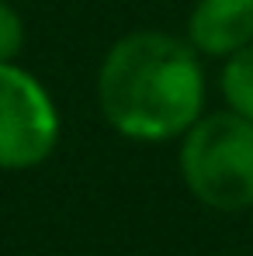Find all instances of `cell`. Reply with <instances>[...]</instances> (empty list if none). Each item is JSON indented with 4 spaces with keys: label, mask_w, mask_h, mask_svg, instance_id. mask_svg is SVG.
Instances as JSON below:
<instances>
[{
    "label": "cell",
    "mask_w": 253,
    "mask_h": 256,
    "mask_svg": "<svg viewBox=\"0 0 253 256\" xmlns=\"http://www.w3.org/2000/svg\"><path fill=\"white\" fill-rule=\"evenodd\" d=\"M97 108L132 142H170L205 114V70L187 38L146 28L111 45L97 70Z\"/></svg>",
    "instance_id": "6da1fadb"
},
{
    "label": "cell",
    "mask_w": 253,
    "mask_h": 256,
    "mask_svg": "<svg viewBox=\"0 0 253 256\" xmlns=\"http://www.w3.org/2000/svg\"><path fill=\"white\" fill-rule=\"evenodd\" d=\"M177 166L198 204L222 214L253 208V122L229 108L201 114L180 135Z\"/></svg>",
    "instance_id": "7a4b0ae2"
},
{
    "label": "cell",
    "mask_w": 253,
    "mask_h": 256,
    "mask_svg": "<svg viewBox=\"0 0 253 256\" xmlns=\"http://www.w3.org/2000/svg\"><path fill=\"white\" fill-rule=\"evenodd\" d=\"M63 118L45 84L18 62H0V170H35L56 152Z\"/></svg>",
    "instance_id": "3957f363"
},
{
    "label": "cell",
    "mask_w": 253,
    "mask_h": 256,
    "mask_svg": "<svg viewBox=\"0 0 253 256\" xmlns=\"http://www.w3.org/2000/svg\"><path fill=\"white\" fill-rule=\"evenodd\" d=\"M187 42L211 59L246 48L253 42V0H198L187 14Z\"/></svg>",
    "instance_id": "277c9868"
},
{
    "label": "cell",
    "mask_w": 253,
    "mask_h": 256,
    "mask_svg": "<svg viewBox=\"0 0 253 256\" xmlns=\"http://www.w3.org/2000/svg\"><path fill=\"white\" fill-rule=\"evenodd\" d=\"M222 97H225V108L243 114L246 122H253V42L239 52H232L225 62H222Z\"/></svg>",
    "instance_id": "5b68a950"
},
{
    "label": "cell",
    "mask_w": 253,
    "mask_h": 256,
    "mask_svg": "<svg viewBox=\"0 0 253 256\" xmlns=\"http://www.w3.org/2000/svg\"><path fill=\"white\" fill-rule=\"evenodd\" d=\"M21 48H25V18L7 0H0V62H18Z\"/></svg>",
    "instance_id": "8992f818"
}]
</instances>
